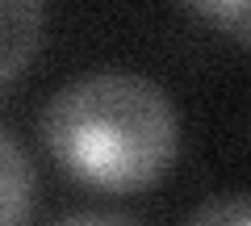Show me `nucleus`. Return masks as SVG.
<instances>
[{
  "mask_svg": "<svg viewBox=\"0 0 251 226\" xmlns=\"http://www.w3.org/2000/svg\"><path fill=\"white\" fill-rule=\"evenodd\" d=\"M193 13H201V17L218 21V25H226L239 42H247L251 34V21H247V0H184Z\"/></svg>",
  "mask_w": 251,
  "mask_h": 226,
  "instance_id": "39448f33",
  "label": "nucleus"
},
{
  "mask_svg": "<svg viewBox=\"0 0 251 226\" xmlns=\"http://www.w3.org/2000/svg\"><path fill=\"white\" fill-rule=\"evenodd\" d=\"M251 222V205L243 193H218V197H205L193 214H188L184 226H247Z\"/></svg>",
  "mask_w": 251,
  "mask_h": 226,
  "instance_id": "20e7f679",
  "label": "nucleus"
},
{
  "mask_svg": "<svg viewBox=\"0 0 251 226\" xmlns=\"http://www.w3.org/2000/svg\"><path fill=\"white\" fill-rule=\"evenodd\" d=\"M54 226H138V222L126 214H109V209H84V214H67Z\"/></svg>",
  "mask_w": 251,
  "mask_h": 226,
  "instance_id": "423d86ee",
  "label": "nucleus"
},
{
  "mask_svg": "<svg viewBox=\"0 0 251 226\" xmlns=\"http://www.w3.org/2000/svg\"><path fill=\"white\" fill-rule=\"evenodd\" d=\"M34 209V163L0 130V226H25Z\"/></svg>",
  "mask_w": 251,
  "mask_h": 226,
  "instance_id": "7ed1b4c3",
  "label": "nucleus"
},
{
  "mask_svg": "<svg viewBox=\"0 0 251 226\" xmlns=\"http://www.w3.org/2000/svg\"><path fill=\"white\" fill-rule=\"evenodd\" d=\"M42 138L72 176L109 193H138L172 168L180 122L155 80L138 72H88L50 97Z\"/></svg>",
  "mask_w": 251,
  "mask_h": 226,
  "instance_id": "f257e3e1",
  "label": "nucleus"
},
{
  "mask_svg": "<svg viewBox=\"0 0 251 226\" xmlns=\"http://www.w3.org/2000/svg\"><path fill=\"white\" fill-rule=\"evenodd\" d=\"M42 38V0H0V88L17 80Z\"/></svg>",
  "mask_w": 251,
  "mask_h": 226,
  "instance_id": "f03ea898",
  "label": "nucleus"
}]
</instances>
